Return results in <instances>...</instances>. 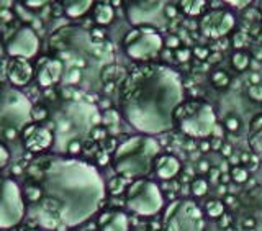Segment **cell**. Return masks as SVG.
Instances as JSON below:
<instances>
[{
    "mask_svg": "<svg viewBox=\"0 0 262 231\" xmlns=\"http://www.w3.org/2000/svg\"><path fill=\"white\" fill-rule=\"evenodd\" d=\"M205 218L202 208L193 200H174L164 212L161 231H203Z\"/></svg>",
    "mask_w": 262,
    "mask_h": 231,
    "instance_id": "cell-8",
    "label": "cell"
},
{
    "mask_svg": "<svg viewBox=\"0 0 262 231\" xmlns=\"http://www.w3.org/2000/svg\"><path fill=\"white\" fill-rule=\"evenodd\" d=\"M39 200L30 213L41 228L61 229L85 223L105 200V182L95 166L76 158H48L39 169Z\"/></svg>",
    "mask_w": 262,
    "mask_h": 231,
    "instance_id": "cell-1",
    "label": "cell"
},
{
    "mask_svg": "<svg viewBox=\"0 0 262 231\" xmlns=\"http://www.w3.org/2000/svg\"><path fill=\"white\" fill-rule=\"evenodd\" d=\"M8 161H10V153H8L4 143H0V169H4L8 164Z\"/></svg>",
    "mask_w": 262,
    "mask_h": 231,
    "instance_id": "cell-36",
    "label": "cell"
},
{
    "mask_svg": "<svg viewBox=\"0 0 262 231\" xmlns=\"http://www.w3.org/2000/svg\"><path fill=\"white\" fill-rule=\"evenodd\" d=\"M231 64H233V68L236 71L243 72L251 66V56L248 53H244V51H236L231 56Z\"/></svg>",
    "mask_w": 262,
    "mask_h": 231,
    "instance_id": "cell-22",
    "label": "cell"
},
{
    "mask_svg": "<svg viewBox=\"0 0 262 231\" xmlns=\"http://www.w3.org/2000/svg\"><path fill=\"white\" fill-rule=\"evenodd\" d=\"M257 59H259V61H262V51H260V53H257Z\"/></svg>",
    "mask_w": 262,
    "mask_h": 231,
    "instance_id": "cell-57",
    "label": "cell"
},
{
    "mask_svg": "<svg viewBox=\"0 0 262 231\" xmlns=\"http://www.w3.org/2000/svg\"><path fill=\"white\" fill-rule=\"evenodd\" d=\"M210 79H211V84L218 89H226L231 84V79H229V76L225 71H213Z\"/></svg>",
    "mask_w": 262,
    "mask_h": 231,
    "instance_id": "cell-25",
    "label": "cell"
},
{
    "mask_svg": "<svg viewBox=\"0 0 262 231\" xmlns=\"http://www.w3.org/2000/svg\"><path fill=\"white\" fill-rule=\"evenodd\" d=\"M82 80V71L77 68H69L64 76V84L66 86H77Z\"/></svg>",
    "mask_w": 262,
    "mask_h": 231,
    "instance_id": "cell-26",
    "label": "cell"
},
{
    "mask_svg": "<svg viewBox=\"0 0 262 231\" xmlns=\"http://www.w3.org/2000/svg\"><path fill=\"white\" fill-rule=\"evenodd\" d=\"M205 210H207V215L211 217V218H221L225 215V203L221 200H210L207 203V207H205Z\"/></svg>",
    "mask_w": 262,
    "mask_h": 231,
    "instance_id": "cell-24",
    "label": "cell"
},
{
    "mask_svg": "<svg viewBox=\"0 0 262 231\" xmlns=\"http://www.w3.org/2000/svg\"><path fill=\"white\" fill-rule=\"evenodd\" d=\"M225 202H226V205H233V203L236 202V199H234V197H233V195H228Z\"/></svg>",
    "mask_w": 262,
    "mask_h": 231,
    "instance_id": "cell-52",
    "label": "cell"
},
{
    "mask_svg": "<svg viewBox=\"0 0 262 231\" xmlns=\"http://www.w3.org/2000/svg\"><path fill=\"white\" fill-rule=\"evenodd\" d=\"M102 121L106 125H117L120 121V113L117 110H105L102 113Z\"/></svg>",
    "mask_w": 262,
    "mask_h": 231,
    "instance_id": "cell-31",
    "label": "cell"
},
{
    "mask_svg": "<svg viewBox=\"0 0 262 231\" xmlns=\"http://www.w3.org/2000/svg\"><path fill=\"white\" fill-rule=\"evenodd\" d=\"M199 150H200L202 153H208V151L211 150V143L207 141V139H202L200 144H199Z\"/></svg>",
    "mask_w": 262,
    "mask_h": 231,
    "instance_id": "cell-42",
    "label": "cell"
},
{
    "mask_svg": "<svg viewBox=\"0 0 262 231\" xmlns=\"http://www.w3.org/2000/svg\"><path fill=\"white\" fill-rule=\"evenodd\" d=\"M207 2H179V7L182 8V12L188 16H199L203 10Z\"/></svg>",
    "mask_w": 262,
    "mask_h": 231,
    "instance_id": "cell-23",
    "label": "cell"
},
{
    "mask_svg": "<svg viewBox=\"0 0 262 231\" xmlns=\"http://www.w3.org/2000/svg\"><path fill=\"white\" fill-rule=\"evenodd\" d=\"M25 217V200L13 179L0 177V229L15 228Z\"/></svg>",
    "mask_w": 262,
    "mask_h": 231,
    "instance_id": "cell-10",
    "label": "cell"
},
{
    "mask_svg": "<svg viewBox=\"0 0 262 231\" xmlns=\"http://www.w3.org/2000/svg\"><path fill=\"white\" fill-rule=\"evenodd\" d=\"M249 82H251V86H257L259 82H260V76L257 72H252L251 76H249Z\"/></svg>",
    "mask_w": 262,
    "mask_h": 231,
    "instance_id": "cell-44",
    "label": "cell"
},
{
    "mask_svg": "<svg viewBox=\"0 0 262 231\" xmlns=\"http://www.w3.org/2000/svg\"><path fill=\"white\" fill-rule=\"evenodd\" d=\"M30 231H36V229H30Z\"/></svg>",
    "mask_w": 262,
    "mask_h": 231,
    "instance_id": "cell-58",
    "label": "cell"
},
{
    "mask_svg": "<svg viewBox=\"0 0 262 231\" xmlns=\"http://www.w3.org/2000/svg\"><path fill=\"white\" fill-rule=\"evenodd\" d=\"M46 4L48 2H43V0H41V2H31V0H28V2H25V7H27V8H41Z\"/></svg>",
    "mask_w": 262,
    "mask_h": 231,
    "instance_id": "cell-43",
    "label": "cell"
},
{
    "mask_svg": "<svg viewBox=\"0 0 262 231\" xmlns=\"http://www.w3.org/2000/svg\"><path fill=\"white\" fill-rule=\"evenodd\" d=\"M64 72V64L61 59L53 57V59H41L38 64V72H36V80L43 89H49L54 84H57L62 79Z\"/></svg>",
    "mask_w": 262,
    "mask_h": 231,
    "instance_id": "cell-14",
    "label": "cell"
},
{
    "mask_svg": "<svg viewBox=\"0 0 262 231\" xmlns=\"http://www.w3.org/2000/svg\"><path fill=\"white\" fill-rule=\"evenodd\" d=\"M192 53L195 54L196 59L205 61V59H208V56H210V49H208V48H205V46H195Z\"/></svg>",
    "mask_w": 262,
    "mask_h": 231,
    "instance_id": "cell-35",
    "label": "cell"
},
{
    "mask_svg": "<svg viewBox=\"0 0 262 231\" xmlns=\"http://www.w3.org/2000/svg\"><path fill=\"white\" fill-rule=\"evenodd\" d=\"M208 174H210V179L213 180V179H216V177L220 176V171H218L216 167H213V169L208 171Z\"/></svg>",
    "mask_w": 262,
    "mask_h": 231,
    "instance_id": "cell-48",
    "label": "cell"
},
{
    "mask_svg": "<svg viewBox=\"0 0 262 231\" xmlns=\"http://www.w3.org/2000/svg\"><path fill=\"white\" fill-rule=\"evenodd\" d=\"M260 12H262V5H260Z\"/></svg>",
    "mask_w": 262,
    "mask_h": 231,
    "instance_id": "cell-59",
    "label": "cell"
},
{
    "mask_svg": "<svg viewBox=\"0 0 262 231\" xmlns=\"http://www.w3.org/2000/svg\"><path fill=\"white\" fill-rule=\"evenodd\" d=\"M167 2L161 0H136L125 2V12L128 22L136 28L161 30L170 22L167 18Z\"/></svg>",
    "mask_w": 262,
    "mask_h": 231,
    "instance_id": "cell-9",
    "label": "cell"
},
{
    "mask_svg": "<svg viewBox=\"0 0 262 231\" xmlns=\"http://www.w3.org/2000/svg\"><path fill=\"white\" fill-rule=\"evenodd\" d=\"M112 4V7H120L121 5V2H117V0H115V2H110Z\"/></svg>",
    "mask_w": 262,
    "mask_h": 231,
    "instance_id": "cell-55",
    "label": "cell"
},
{
    "mask_svg": "<svg viewBox=\"0 0 262 231\" xmlns=\"http://www.w3.org/2000/svg\"><path fill=\"white\" fill-rule=\"evenodd\" d=\"M223 127L229 131V133H236V131H239V128H241V120L237 118V117H228V118H225V121H223Z\"/></svg>",
    "mask_w": 262,
    "mask_h": 231,
    "instance_id": "cell-30",
    "label": "cell"
},
{
    "mask_svg": "<svg viewBox=\"0 0 262 231\" xmlns=\"http://www.w3.org/2000/svg\"><path fill=\"white\" fill-rule=\"evenodd\" d=\"M207 192H208V182H207V180L202 179V177L195 179L192 182V194L195 197H203Z\"/></svg>",
    "mask_w": 262,
    "mask_h": 231,
    "instance_id": "cell-28",
    "label": "cell"
},
{
    "mask_svg": "<svg viewBox=\"0 0 262 231\" xmlns=\"http://www.w3.org/2000/svg\"><path fill=\"white\" fill-rule=\"evenodd\" d=\"M231 177H233L234 182L243 184V182H246V180L249 179V174H248V171H246L244 167H241V166H234L233 171H231Z\"/></svg>",
    "mask_w": 262,
    "mask_h": 231,
    "instance_id": "cell-29",
    "label": "cell"
},
{
    "mask_svg": "<svg viewBox=\"0 0 262 231\" xmlns=\"http://www.w3.org/2000/svg\"><path fill=\"white\" fill-rule=\"evenodd\" d=\"M113 87H115V84L108 80V82H105V87H103V89H105V92H112Z\"/></svg>",
    "mask_w": 262,
    "mask_h": 231,
    "instance_id": "cell-51",
    "label": "cell"
},
{
    "mask_svg": "<svg viewBox=\"0 0 262 231\" xmlns=\"http://www.w3.org/2000/svg\"><path fill=\"white\" fill-rule=\"evenodd\" d=\"M90 136H92V139H102V138L106 136V131H105V128H102V127H95V128L92 130V133H90Z\"/></svg>",
    "mask_w": 262,
    "mask_h": 231,
    "instance_id": "cell-38",
    "label": "cell"
},
{
    "mask_svg": "<svg viewBox=\"0 0 262 231\" xmlns=\"http://www.w3.org/2000/svg\"><path fill=\"white\" fill-rule=\"evenodd\" d=\"M199 169H200V172H207V171H210L208 162H207V161H200V162H199Z\"/></svg>",
    "mask_w": 262,
    "mask_h": 231,
    "instance_id": "cell-47",
    "label": "cell"
},
{
    "mask_svg": "<svg viewBox=\"0 0 262 231\" xmlns=\"http://www.w3.org/2000/svg\"><path fill=\"white\" fill-rule=\"evenodd\" d=\"M161 156L158 139L147 135L128 136L115 148L113 169L125 179H144L154 171V164Z\"/></svg>",
    "mask_w": 262,
    "mask_h": 231,
    "instance_id": "cell-4",
    "label": "cell"
},
{
    "mask_svg": "<svg viewBox=\"0 0 262 231\" xmlns=\"http://www.w3.org/2000/svg\"><path fill=\"white\" fill-rule=\"evenodd\" d=\"M5 51L8 56L18 59H30L39 51V38L31 27L16 28L5 41Z\"/></svg>",
    "mask_w": 262,
    "mask_h": 231,
    "instance_id": "cell-12",
    "label": "cell"
},
{
    "mask_svg": "<svg viewBox=\"0 0 262 231\" xmlns=\"http://www.w3.org/2000/svg\"><path fill=\"white\" fill-rule=\"evenodd\" d=\"M33 74V66L27 61V59H18V57H12L8 61L7 66V76L8 80L12 82L13 87H20V86H27L31 80Z\"/></svg>",
    "mask_w": 262,
    "mask_h": 231,
    "instance_id": "cell-16",
    "label": "cell"
},
{
    "mask_svg": "<svg viewBox=\"0 0 262 231\" xmlns=\"http://www.w3.org/2000/svg\"><path fill=\"white\" fill-rule=\"evenodd\" d=\"M241 161H243V162H248V161H249V156H248V154H243V156H241Z\"/></svg>",
    "mask_w": 262,
    "mask_h": 231,
    "instance_id": "cell-54",
    "label": "cell"
},
{
    "mask_svg": "<svg viewBox=\"0 0 262 231\" xmlns=\"http://www.w3.org/2000/svg\"><path fill=\"white\" fill-rule=\"evenodd\" d=\"M126 188H128V187H126V184H125V177H121V176L112 179V180H110V184H108V191H110V194H113V195H120L121 192H125Z\"/></svg>",
    "mask_w": 262,
    "mask_h": 231,
    "instance_id": "cell-27",
    "label": "cell"
},
{
    "mask_svg": "<svg viewBox=\"0 0 262 231\" xmlns=\"http://www.w3.org/2000/svg\"><path fill=\"white\" fill-rule=\"evenodd\" d=\"M54 130V146L57 151L66 153L69 144L82 143L90 136L95 127H100L102 113L95 105L87 102L66 100L56 107L51 113Z\"/></svg>",
    "mask_w": 262,
    "mask_h": 231,
    "instance_id": "cell-3",
    "label": "cell"
},
{
    "mask_svg": "<svg viewBox=\"0 0 262 231\" xmlns=\"http://www.w3.org/2000/svg\"><path fill=\"white\" fill-rule=\"evenodd\" d=\"M164 205L161 187L149 179H136L126 188V207L139 217L158 215Z\"/></svg>",
    "mask_w": 262,
    "mask_h": 231,
    "instance_id": "cell-7",
    "label": "cell"
},
{
    "mask_svg": "<svg viewBox=\"0 0 262 231\" xmlns=\"http://www.w3.org/2000/svg\"><path fill=\"white\" fill-rule=\"evenodd\" d=\"M126 54L135 61H147L162 51L164 39L152 28H135L126 33L123 39Z\"/></svg>",
    "mask_w": 262,
    "mask_h": 231,
    "instance_id": "cell-11",
    "label": "cell"
},
{
    "mask_svg": "<svg viewBox=\"0 0 262 231\" xmlns=\"http://www.w3.org/2000/svg\"><path fill=\"white\" fill-rule=\"evenodd\" d=\"M154 172L161 180H172L180 172V161L172 154H161L154 164Z\"/></svg>",
    "mask_w": 262,
    "mask_h": 231,
    "instance_id": "cell-18",
    "label": "cell"
},
{
    "mask_svg": "<svg viewBox=\"0 0 262 231\" xmlns=\"http://www.w3.org/2000/svg\"><path fill=\"white\" fill-rule=\"evenodd\" d=\"M192 54L193 53L188 48H179V49H176V51H174V56H176V59L179 62H187L192 57Z\"/></svg>",
    "mask_w": 262,
    "mask_h": 231,
    "instance_id": "cell-33",
    "label": "cell"
},
{
    "mask_svg": "<svg viewBox=\"0 0 262 231\" xmlns=\"http://www.w3.org/2000/svg\"><path fill=\"white\" fill-rule=\"evenodd\" d=\"M0 16H2V20H5V22L12 20V13L8 10H0Z\"/></svg>",
    "mask_w": 262,
    "mask_h": 231,
    "instance_id": "cell-46",
    "label": "cell"
},
{
    "mask_svg": "<svg viewBox=\"0 0 262 231\" xmlns=\"http://www.w3.org/2000/svg\"><path fill=\"white\" fill-rule=\"evenodd\" d=\"M115 18V10L110 2H98L94 5V20L97 25H110Z\"/></svg>",
    "mask_w": 262,
    "mask_h": 231,
    "instance_id": "cell-21",
    "label": "cell"
},
{
    "mask_svg": "<svg viewBox=\"0 0 262 231\" xmlns=\"http://www.w3.org/2000/svg\"><path fill=\"white\" fill-rule=\"evenodd\" d=\"M208 61H210V62H213V64L220 62V61H221V54H220V53H210Z\"/></svg>",
    "mask_w": 262,
    "mask_h": 231,
    "instance_id": "cell-45",
    "label": "cell"
},
{
    "mask_svg": "<svg viewBox=\"0 0 262 231\" xmlns=\"http://www.w3.org/2000/svg\"><path fill=\"white\" fill-rule=\"evenodd\" d=\"M236 25L234 15L226 8H213V10L202 15L200 30L207 38L220 39L233 31Z\"/></svg>",
    "mask_w": 262,
    "mask_h": 231,
    "instance_id": "cell-13",
    "label": "cell"
},
{
    "mask_svg": "<svg viewBox=\"0 0 262 231\" xmlns=\"http://www.w3.org/2000/svg\"><path fill=\"white\" fill-rule=\"evenodd\" d=\"M164 45H166L169 49H179L180 48V38L179 36H176V35H170L167 39H164Z\"/></svg>",
    "mask_w": 262,
    "mask_h": 231,
    "instance_id": "cell-37",
    "label": "cell"
},
{
    "mask_svg": "<svg viewBox=\"0 0 262 231\" xmlns=\"http://www.w3.org/2000/svg\"><path fill=\"white\" fill-rule=\"evenodd\" d=\"M180 74L164 64H144L131 71L120 86V112L141 135L167 133L184 100Z\"/></svg>",
    "mask_w": 262,
    "mask_h": 231,
    "instance_id": "cell-2",
    "label": "cell"
},
{
    "mask_svg": "<svg viewBox=\"0 0 262 231\" xmlns=\"http://www.w3.org/2000/svg\"><path fill=\"white\" fill-rule=\"evenodd\" d=\"M249 146L252 153L262 159V113L251 121L249 128Z\"/></svg>",
    "mask_w": 262,
    "mask_h": 231,
    "instance_id": "cell-19",
    "label": "cell"
},
{
    "mask_svg": "<svg viewBox=\"0 0 262 231\" xmlns=\"http://www.w3.org/2000/svg\"><path fill=\"white\" fill-rule=\"evenodd\" d=\"M234 46H236V51H241V48L246 46L244 45V35H236L234 36Z\"/></svg>",
    "mask_w": 262,
    "mask_h": 231,
    "instance_id": "cell-40",
    "label": "cell"
},
{
    "mask_svg": "<svg viewBox=\"0 0 262 231\" xmlns=\"http://www.w3.org/2000/svg\"><path fill=\"white\" fill-rule=\"evenodd\" d=\"M31 100L20 89L0 82V136L27 128L31 120Z\"/></svg>",
    "mask_w": 262,
    "mask_h": 231,
    "instance_id": "cell-5",
    "label": "cell"
},
{
    "mask_svg": "<svg viewBox=\"0 0 262 231\" xmlns=\"http://www.w3.org/2000/svg\"><path fill=\"white\" fill-rule=\"evenodd\" d=\"M48 115L49 112L45 109V107H33V110H31V120H45L48 118Z\"/></svg>",
    "mask_w": 262,
    "mask_h": 231,
    "instance_id": "cell-34",
    "label": "cell"
},
{
    "mask_svg": "<svg viewBox=\"0 0 262 231\" xmlns=\"http://www.w3.org/2000/svg\"><path fill=\"white\" fill-rule=\"evenodd\" d=\"M210 143H211V150L213 151H221V148H223V144H225L221 138H213Z\"/></svg>",
    "mask_w": 262,
    "mask_h": 231,
    "instance_id": "cell-39",
    "label": "cell"
},
{
    "mask_svg": "<svg viewBox=\"0 0 262 231\" xmlns=\"http://www.w3.org/2000/svg\"><path fill=\"white\" fill-rule=\"evenodd\" d=\"M229 221H231V217H229V215H223V217H221V226H226V225H229Z\"/></svg>",
    "mask_w": 262,
    "mask_h": 231,
    "instance_id": "cell-50",
    "label": "cell"
},
{
    "mask_svg": "<svg viewBox=\"0 0 262 231\" xmlns=\"http://www.w3.org/2000/svg\"><path fill=\"white\" fill-rule=\"evenodd\" d=\"M231 164H234V166H236V164H237V159H236V158H231Z\"/></svg>",
    "mask_w": 262,
    "mask_h": 231,
    "instance_id": "cell-56",
    "label": "cell"
},
{
    "mask_svg": "<svg viewBox=\"0 0 262 231\" xmlns=\"http://www.w3.org/2000/svg\"><path fill=\"white\" fill-rule=\"evenodd\" d=\"M221 154L225 156V158H231L233 156V146L231 144H223V148H221Z\"/></svg>",
    "mask_w": 262,
    "mask_h": 231,
    "instance_id": "cell-41",
    "label": "cell"
},
{
    "mask_svg": "<svg viewBox=\"0 0 262 231\" xmlns=\"http://www.w3.org/2000/svg\"><path fill=\"white\" fill-rule=\"evenodd\" d=\"M129 220L123 212L110 210L105 212L98 218V229L100 231H128Z\"/></svg>",
    "mask_w": 262,
    "mask_h": 231,
    "instance_id": "cell-17",
    "label": "cell"
},
{
    "mask_svg": "<svg viewBox=\"0 0 262 231\" xmlns=\"http://www.w3.org/2000/svg\"><path fill=\"white\" fill-rule=\"evenodd\" d=\"M229 5H233V7H236V8H244L246 5H249L251 2H228Z\"/></svg>",
    "mask_w": 262,
    "mask_h": 231,
    "instance_id": "cell-49",
    "label": "cell"
},
{
    "mask_svg": "<svg viewBox=\"0 0 262 231\" xmlns=\"http://www.w3.org/2000/svg\"><path fill=\"white\" fill-rule=\"evenodd\" d=\"M248 95L254 102H262V84L257 86H249L248 87Z\"/></svg>",
    "mask_w": 262,
    "mask_h": 231,
    "instance_id": "cell-32",
    "label": "cell"
},
{
    "mask_svg": "<svg viewBox=\"0 0 262 231\" xmlns=\"http://www.w3.org/2000/svg\"><path fill=\"white\" fill-rule=\"evenodd\" d=\"M94 2L90 0H69V2L62 4V10L64 13L71 16V18H80L84 16L90 8H94Z\"/></svg>",
    "mask_w": 262,
    "mask_h": 231,
    "instance_id": "cell-20",
    "label": "cell"
},
{
    "mask_svg": "<svg viewBox=\"0 0 262 231\" xmlns=\"http://www.w3.org/2000/svg\"><path fill=\"white\" fill-rule=\"evenodd\" d=\"M176 125L187 136L205 139L215 133L216 115L210 103L203 100H188L177 109Z\"/></svg>",
    "mask_w": 262,
    "mask_h": 231,
    "instance_id": "cell-6",
    "label": "cell"
},
{
    "mask_svg": "<svg viewBox=\"0 0 262 231\" xmlns=\"http://www.w3.org/2000/svg\"><path fill=\"white\" fill-rule=\"evenodd\" d=\"M221 182L223 184L229 182V174H221Z\"/></svg>",
    "mask_w": 262,
    "mask_h": 231,
    "instance_id": "cell-53",
    "label": "cell"
},
{
    "mask_svg": "<svg viewBox=\"0 0 262 231\" xmlns=\"http://www.w3.org/2000/svg\"><path fill=\"white\" fill-rule=\"evenodd\" d=\"M54 143V133L46 127L28 125L25 128V144L30 151L38 153L48 150Z\"/></svg>",
    "mask_w": 262,
    "mask_h": 231,
    "instance_id": "cell-15",
    "label": "cell"
}]
</instances>
